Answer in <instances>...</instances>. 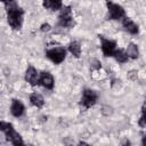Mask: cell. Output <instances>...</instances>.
Here are the masks:
<instances>
[{
	"label": "cell",
	"mask_w": 146,
	"mask_h": 146,
	"mask_svg": "<svg viewBox=\"0 0 146 146\" xmlns=\"http://www.w3.org/2000/svg\"><path fill=\"white\" fill-rule=\"evenodd\" d=\"M24 10L17 5L7 8V21L13 30H21L23 24Z\"/></svg>",
	"instance_id": "obj_1"
},
{
	"label": "cell",
	"mask_w": 146,
	"mask_h": 146,
	"mask_svg": "<svg viewBox=\"0 0 146 146\" xmlns=\"http://www.w3.org/2000/svg\"><path fill=\"white\" fill-rule=\"evenodd\" d=\"M0 130L5 133L6 139H7L9 143H11L13 145L18 146V145H23V144H24V141H23L21 135L15 131V129H14V127H13L11 123L1 121V122H0Z\"/></svg>",
	"instance_id": "obj_2"
},
{
	"label": "cell",
	"mask_w": 146,
	"mask_h": 146,
	"mask_svg": "<svg viewBox=\"0 0 146 146\" xmlns=\"http://www.w3.org/2000/svg\"><path fill=\"white\" fill-rule=\"evenodd\" d=\"M75 24L73 15H72V9L70 6H66L62 9L60 14L58 15V25L62 27H73Z\"/></svg>",
	"instance_id": "obj_3"
},
{
	"label": "cell",
	"mask_w": 146,
	"mask_h": 146,
	"mask_svg": "<svg viewBox=\"0 0 146 146\" xmlns=\"http://www.w3.org/2000/svg\"><path fill=\"white\" fill-rule=\"evenodd\" d=\"M46 56L54 63V64H60L62 62H64L65 57H66V50L63 47H56V48H51L46 50Z\"/></svg>",
	"instance_id": "obj_4"
},
{
	"label": "cell",
	"mask_w": 146,
	"mask_h": 146,
	"mask_svg": "<svg viewBox=\"0 0 146 146\" xmlns=\"http://www.w3.org/2000/svg\"><path fill=\"white\" fill-rule=\"evenodd\" d=\"M98 95L95 90L92 89H84L82 92V97H81V102L80 105L83 106L84 108H89L91 106H94L97 102Z\"/></svg>",
	"instance_id": "obj_5"
},
{
	"label": "cell",
	"mask_w": 146,
	"mask_h": 146,
	"mask_svg": "<svg viewBox=\"0 0 146 146\" xmlns=\"http://www.w3.org/2000/svg\"><path fill=\"white\" fill-rule=\"evenodd\" d=\"M106 6L108 9V19H122L124 17V9L111 0H106Z\"/></svg>",
	"instance_id": "obj_6"
},
{
	"label": "cell",
	"mask_w": 146,
	"mask_h": 146,
	"mask_svg": "<svg viewBox=\"0 0 146 146\" xmlns=\"http://www.w3.org/2000/svg\"><path fill=\"white\" fill-rule=\"evenodd\" d=\"M100 41H102V51L104 54V56L106 57H112L114 56V52L116 50V42L114 40H110V39H105L103 35H98Z\"/></svg>",
	"instance_id": "obj_7"
},
{
	"label": "cell",
	"mask_w": 146,
	"mask_h": 146,
	"mask_svg": "<svg viewBox=\"0 0 146 146\" xmlns=\"http://www.w3.org/2000/svg\"><path fill=\"white\" fill-rule=\"evenodd\" d=\"M39 79H40V76H39L38 71L32 65H30L25 72V81L27 83H30L32 87H34V86L39 84Z\"/></svg>",
	"instance_id": "obj_8"
},
{
	"label": "cell",
	"mask_w": 146,
	"mask_h": 146,
	"mask_svg": "<svg viewBox=\"0 0 146 146\" xmlns=\"http://www.w3.org/2000/svg\"><path fill=\"white\" fill-rule=\"evenodd\" d=\"M39 84H41L46 89L51 90L54 88V84H55V80H54L52 74L49 72H41L40 79H39Z\"/></svg>",
	"instance_id": "obj_9"
},
{
	"label": "cell",
	"mask_w": 146,
	"mask_h": 146,
	"mask_svg": "<svg viewBox=\"0 0 146 146\" xmlns=\"http://www.w3.org/2000/svg\"><path fill=\"white\" fill-rule=\"evenodd\" d=\"M122 25H123V27H124L129 33H131V34H137V33L139 32L138 25H137L130 17L124 16V17L122 18Z\"/></svg>",
	"instance_id": "obj_10"
},
{
	"label": "cell",
	"mask_w": 146,
	"mask_h": 146,
	"mask_svg": "<svg viewBox=\"0 0 146 146\" xmlns=\"http://www.w3.org/2000/svg\"><path fill=\"white\" fill-rule=\"evenodd\" d=\"M24 110H25V107H24V105H23V103L21 102V100H18V99H13L11 100V106H10V113L15 116V117H18V116H21L23 113H24Z\"/></svg>",
	"instance_id": "obj_11"
},
{
	"label": "cell",
	"mask_w": 146,
	"mask_h": 146,
	"mask_svg": "<svg viewBox=\"0 0 146 146\" xmlns=\"http://www.w3.org/2000/svg\"><path fill=\"white\" fill-rule=\"evenodd\" d=\"M62 0H43L42 1V6L46 9H50V10H58L62 8Z\"/></svg>",
	"instance_id": "obj_12"
},
{
	"label": "cell",
	"mask_w": 146,
	"mask_h": 146,
	"mask_svg": "<svg viewBox=\"0 0 146 146\" xmlns=\"http://www.w3.org/2000/svg\"><path fill=\"white\" fill-rule=\"evenodd\" d=\"M30 102H31L32 105H34L36 107H42L43 104H44V98H43L42 95L33 92V94L30 95Z\"/></svg>",
	"instance_id": "obj_13"
},
{
	"label": "cell",
	"mask_w": 146,
	"mask_h": 146,
	"mask_svg": "<svg viewBox=\"0 0 146 146\" xmlns=\"http://www.w3.org/2000/svg\"><path fill=\"white\" fill-rule=\"evenodd\" d=\"M68 50H70V52H71L74 57L79 58L80 55H81V46H80V42H79V41H73V42H71V43L68 44Z\"/></svg>",
	"instance_id": "obj_14"
},
{
	"label": "cell",
	"mask_w": 146,
	"mask_h": 146,
	"mask_svg": "<svg viewBox=\"0 0 146 146\" xmlns=\"http://www.w3.org/2000/svg\"><path fill=\"white\" fill-rule=\"evenodd\" d=\"M127 54L129 56V58L131 59H137L138 56H139V50H138V47L135 44V43H129L128 47H127Z\"/></svg>",
	"instance_id": "obj_15"
},
{
	"label": "cell",
	"mask_w": 146,
	"mask_h": 146,
	"mask_svg": "<svg viewBox=\"0 0 146 146\" xmlns=\"http://www.w3.org/2000/svg\"><path fill=\"white\" fill-rule=\"evenodd\" d=\"M113 57H114V58L116 59V62H119V63H125V62L129 59V56H128L127 51H124L123 49H116Z\"/></svg>",
	"instance_id": "obj_16"
},
{
	"label": "cell",
	"mask_w": 146,
	"mask_h": 146,
	"mask_svg": "<svg viewBox=\"0 0 146 146\" xmlns=\"http://www.w3.org/2000/svg\"><path fill=\"white\" fill-rule=\"evenodd\" d=\"M138 125L139 127H146V102L141 106V116L138 120Z\"/></svg>",
	"instance_id": "obj_17"
},
{
	"label": "cell",
	"mask_w": 146,
	"mask_h": 146,
	"mask_svg": "<svg viewBox=\"0 0 146 146\" xmlns=\"http://www.w3.org/2000/svg\"><path fill=\"white\" fill-rule=\"evenodd\" d=\"M40 30H41L42 32H49V31L51 30V26H50V24H48V23H43V24L41 25Z\"/></svg>",
	"instance_id": "obj_18"
},
{
	"label": "cell",
	"mask_w": 146,
	"mask_h": 146,
	"mask_svg": "<svg viewBox=\"0 0 146 146\" xmlns=\"http://www.w3.org/2000/svg\"><path fill=\"white\" fill-rule=\"evenodd\" d=\"M94 64H91V68H96V70H99L100 67H102V65H100V63L97 60V59H92L91 60Z\"/></svg>",
	"instance_id": "obj_19"
},
{
	"label": "cell",
	"mask_w": 146,
	"mask_h": 146,
	"mask_svg": "<svg viewBox=\"0 0 146 146\" xmlns=\"http://www.w3.org/2000/svg\"><path fill=\"white\" fill-rule=\"evenodd\" d=\"M141 144H143L144 146H146V135L143 137V139H141Z\"/></svg>",
	"instance_id": "obj_20"
},
{
	"label": "cell",
	"mask_w": 146,
	"mask_h": 146,
	"mask_svg": "<svg viewBox=\"0 0 146 146\" xmlns=\"http://www.w3.org/2000/svg\"><path fill=\"white\" fill-rule=\"evenodd\" d=\"M1 1H2V2H5V1H6V0H1Z\"/></svg>",
	"instance_id": "obj_21"
}]
</instances>
